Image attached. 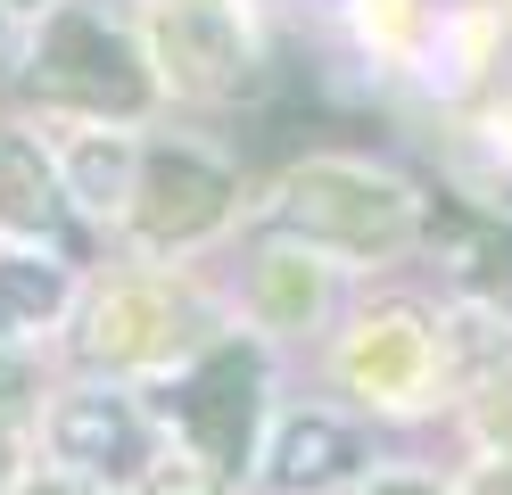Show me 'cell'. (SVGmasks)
<instances>
[{
    "instance_id": "obj_1",
    "label": "cell",
    "mask_w": 512,
    "mask_h": 495,
    "mask_svg": "<svg viewBox=\"0 0 512 495\" xmlns=\"http://www.w3.org/2000/svg\"><path fill=\"white\" fill-rule=\"evenodd\" d=\"M281 223L314 248H339V256H397L422 231V198L397 174H380V165L314 157L281 182Z\"/></svg>"
},
{
    "instance_id": "obj_2",
    "label": "cell",
    "mask_w": 512,
    "mask_h": 495,
    "mask_svg": "<svg viewBox=\"0 0 512 495\" xmlns=\"http://www.w3.org/2000/svg\"><path fill=\"white\" fill-rule=\"evenodd\" d=\"M34 91L67 99L83 116H141L157 83H149L141 50L124 42L108 17H91V9L67 0V9L42 25V42H34Z\"/></svg>"
},
{
    "instance_id": "obj_3",
    "label": "cell",
    "mask_w": 512,
    "mask_h": 495,
    "mask_svg": "<svg viewBox=\"0 0 512 495\" xmlns=\"http://www.w3.org/2000/svg\"><path fill=\"white\" fill-rule=\"evenodd\" d=\"M166 413L182 421V438L199 446L215 471H248L256 413H265V363H256V347H240V339L207 347V355L182 372V388L166 396Z\"/></svg>"
},
{
    "instance_id": "obj_4",
    "label": "cell",
    "mask_w": 512,
    "mask_h": 495,
    "mask_svg": "<svg viewBox=\"0 0 512 495\" xmlns=\"http://www.w3.org/2000/svg\"><path fill=\"white\" fill-rule=\"evenodd\" d=\"M149 42H157V75L182 99H223L248 75V33L232 17V0H157Z\"/></svg>"
},
{
    "instance_id": "obj_5",
    "label": "cell",
    "mask_w": 512,
    "mask_h": 495,
    "mask_svg": "<svg viewBox=\"0 0 512 495\" xmlns=\"http://www.w3.org/2000/svg\"><path fill=\"white\" fill-rule=\"evenodd\" d=\"M232 215V174L199 149H157L133 182V223L149 248H190Z\"/></svg>"
},
{
    "instance_id": "obj_6",
    "label": "cell",
    "mask_w": 512,
    "mask_h": 495,
    "mask_svg": "<svg viewBox=\"0 0 512 495\" xmlns=\"http://www.w3.org/2000/svg\"><path fill=\"white\" fill-rule=\"evenodd\" d=\"M438 372V339L422 330V314H372L356 339L339 347V380L372 396V405H422V388Z\"/></svg>"
},
{
    "instance_id": "obj_7",
    "label": "cell",
    "mask_w": 512,
    "mask_h": 495,
    "mask_svg": "<svg viewBox=\"0 0 512 495\" xmlns=\"http://www.w3.org/2000/svg\"><path fill=\"white\" fill-rule=\"evenodd\" d=\"M50 446H58V462H75V471H91V479H124V471H141V462H149V421L124 405V396L83 388V396L58 405Z\"/></svg>"
},
{
    "instance_id": "obj_8",
    "label": "cell",
    "mask_w": 512,
    "mask_h": 495,
    "mask_svg": "<svg viewBox=\"0 0 512 495\" xmlns=\"http://www.w3.org/2000/svg\"><path fill=\"white\" fill-rule=\"evenodd\" d=\"M182 339V306H174V289H157V281H124L108 289L100 306H91V330H83V347L116 363V372H141V363H166Z\"/></svg>"
},
{
    "instance_id": "obj_9",
    "label": "cell",
    "mask_w": 512,
    "mask_h": 495,
    "mask_svg": "<svg viewBox=\"0 0 512 495\" xmlns=\"http://www.w3.org/2000/svg\"><path fill=\"white\" fill-rule=\"evenodd\" d=\"M0 231H17V240H58L67 231V182L17 132H0Z\"/></svg>"
},
{
    "instance_id": "obj_10",
    "label": "cell",
    "mask_w": 512,
    "mask_h": 495,
    "mask_svg": "<svg viewBox=\"0 0 512 495\" xmlns=\"http://www.w3.org/2000/svg\"><path fill=\"white\" fill-rule=\"evenodd\" d=\"M58 314H67V273L42 256H0V347L50 330Z\"/></svg>"
},
{
    "instance_id": "obj_11",
    "label": "cell",
    "mask_w": 512,
    "mask_h": 495,
    "mask_svg": "<svg viewBox=\"0 0 512 495\" xmlns=\"http://www.w3.org/2000/svg\"><path fill=\"white\" fill-rule=\"evenodd\" d=\"M256 314L273 330H306L323 314V264L298 256V248H265L256 256Z\"/></svg>"
},
{
    "instance_id": "obj_12",
    "label": "cell",
    "mask_w": 512,
    "mask_h": 495,
    "mask_svg": "<svg viewBox=\"0 0 512 495\" xmlns=\"http://www.w3.org/2000/svg\"><path fill=\"white\" fill-rule=\"evenodd\" d=\"M347 462H356V438H347L339 421H323V413H314V421H290V429L273 438V479H281V487H323V479L347 471Z\"/></svg>"
},
{
    "instance_id": "obj_13",
    "label": "cell",
    "mask_w": 512,
    "mask_h": 495,
    "mask_svg": "<svg viewBox=\"0 0 512 495\" xmlns=\"http://www.w3.org/2000/svg\"><path fill=\"white\" fill-rule=\"evenodd\" d=\"M67 182H75V198L83 207H133V182H141V157H133V141H124V132H83L75 141V157H67Z\"/></svg>"
},
{
    "instance_id": "obj_14",
    "label": "cell",
    "mask_w": 512,
    "mask_h": 495,
    "mask_svg": "<svg viewBox=\"0 0 512 495\" xmlns=\"http://www.w3.org/2000/svg\"><path fill=\"white\" fill-rule=\"evenodd\" d=\"M133 495H223V471L207 454H174V462H157V471H141Z\"/></svg>"
},
{
    "instance_id": "obj_15",
    "label": "cell",
    "mask_w": 512,
    "mask_h": 495,
    "mask_svg": "<svg viewBox=\"0 0 512 495\" xmlns=\"http://www.w3.org/2000/svg\"><path fill=\"white\" fill-rule=\"evenodd\" d=\"M471 495H512V454H504V462H488V471L471 479Z\"/></svg>"
},
{
    "instance_id": "obj_16",
    "label": "cell",
    "mask_w": 512,
    "mask_h": 495,
    "mask_svg": "<svg viewBox=\"0 0 512 495\" xmlns=\"http://www.w3.org/2000/svg\"><path fill=\"white\" fill-rule=\"evenodd\" d=\"M364 495H446V487H430V479H372Z\"/></svg>"
},
{
    "instance_id": "obj_17",
    "label": "cell",
    "mask_w": 512,
    "mask_h": 495,
    "mask_svg": "<svg viewBox=\"0 0 512 495\" xmlns=\"http://www.w3.org/2000/svg\"><path fill=\"white\" fill-rule=\"evenodd\" d=\"M9 471H17V438H9V421H0V487H9Z\"/></svg>"
},
{
    "instance_id": "obj_18",
    "label": "cell",
    "mask_w": 512,
    "mask_h": 495,
    "mask_svg": "<svg viewBox=\"0 0 512 495\" xmlns=\"http://www.w3.org/2000/svg\"><path fill=\"white\" fill-rule=\"evenodd\" d=\"M25 495H91V487H75V479H42V487H25Z\"/></svg>"
},
{
    "instance_id": "obj_19",
    "label": "cell",
    "mask_w": 512,
    "mask_h": 495,
    "mask_svg": "<svg viewBox=\"0 0 512 495\" xmlns=\"http://www.w3.org/2000/svg\"><path fill=\"white\" fill-rule=\"evenodd\" d=\"M0 33H9V0H0Z\"/></svg>"
},
{
    "instance_id": "obj_20",
    "label": "cell",
    "mask_w": 512,
    "mask_h": 495,
    "mask_svg": "<svg viewBox=\"0 0 512 495\" xmlns=\"http://www.w3.org/2000/svg\"><path fill=\"white\" fill-rule=\"evenodd\" d=\"M9 9H25V0H9Z\"/></svg>"
}]
</instances>
